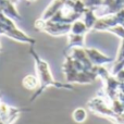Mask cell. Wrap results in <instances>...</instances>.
Returning <instances> with one entry per match:
<instances>
[{"instance_id":"cell-1","label":"cell","mask_w":124,"mask_h":124,"mask_svg":"<svg viewBox=\"0 0 124 124\" xmlns=\"http://www.w3.org/2000/svg\"><path fill=\"white\" fill-rule=\"evenodd\" d=\"M35 58H36V63H37V70H38V75H39V86L37 92L35 93V95L31 98V102L33 100L37 98L48 86H56V87H60V88H68V89H72V86L70 85H63V84H60L58 82H56L54 79V77L51 76L49 72V68H48L47 63L45 61L40 60L38 57L35 54Z\"/></svg>"},{"instance_id":"cell-2","label":"cell","mask_w":124,"mask_h":124,"mask_svg":"<svg viewBox=\"0 0 124 124\" xmlns=\"http://www.w3.org/2000/svg\"><path fill=\"white\" fill-rule=\"evenodd\" d=\"M23 85L24 87H26L27 89H35L36 87L39 86V79L34 78V76L30 75V76L25 77L23 79Z\"/></svg>"},{"instance_id":"cell-3","label":"cell","mask_w":124,"mask_h":124,"mask_svg":"<svg viewBox=\"0 0 124 124\" xmlns=\"http://www.w3.org/2000/svg\"><path fill=\"white\" fill-rule=\"evenodd\" d=\"M72 118L75 122L82 123L86 120V118H87V113H86V111L84 109L78 108V109L74 110V112H73V114H72Z\"/></svg>"}]
</instances>
